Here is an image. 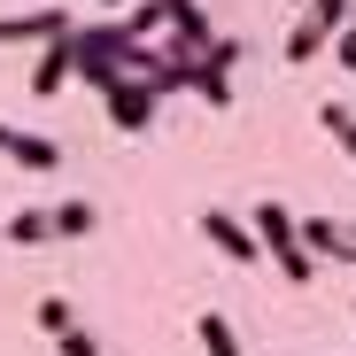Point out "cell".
<instances>
[{
    "mask_svg": "<svg viewBox=\"0 0 356 356\" xmlns=\"http://www.w3.org/2000/svg\"><path fill=\"white\" fill-rule=\"evenodd\" d=\"M348 8H356V0H302V24H294L286 31V63H318V54L341 39V24H348Z\"/></svg>",
    "mask_w": 356,
    "mask_h": 356,
    "instance_id": "1",
    "label": "cell"
},
{
    "mask_svg": "<svg viewBox=\"0 0 356 356\" xmlns=\"http://www.w3.org/2000/svg\"><path fill=\"white\" fill-rule=\"evenodd\" d=\"M294 248L310 264H356V225H333V217H294Z\"/></svg>",
    "mask_w": 356,
    "mask_h": 356,
    "instance_id": "2",
    "label": "cell"
},
{
    "mask_svg": "<svg viewBox=\"0 0 356 356\" xmlns=\"http://www.w3.org/2000/svg\"><path fill=\"white\" fill-rule=\"evenodd\" d=\"M155 108H163V93H155L147 78H116V86H108V124H116V132H147Z\"/></svg>",
    "mask_w": 356,
    "mask_h": 356,
    "instance_id": "3",
    "label": "cell"
},
{
    "mask_svg": "<svg viewBox=\"0 0 356 356\" xmlns=\"http://www.w3.org/2000/svg\"><path fill=\"white\" fill-rule=\"evenodd\" d=\"M202 241H209L217 256H232V264H256V256H264L256 232H248V217H232V209H202Z\"/></svg>",
    "mask_w": 356,
    "mask_h": 356,
    "instance_id": "4",
    "label": "cell"
},
{
    "mask_svg": "<svg viewBox=\"0 0 356 356\" xmlns=\"http://www.w3.org/2000/svg\"><path fill=\"white\" fill-rule=\"evenodd\" d=\"M248 232H256V248L279 264V256H294V209L286 202H256L248 209Z\"/></svg>",
    "mask_w": 356,
    "mask_h": 356,
    "instance_id": "5",
    "label": "cell"
},
{
    "mask_svg": "<svg viewBox=\"0 0 356 356\" xmlns=\"http://www.w3.org/2000/svg\"><path fill=\"white\" fill-rule=\"evenodd\" d=\"M70 16L63 8H31V16H0V47H47V39H63Z\"/></svg>",
    "mask_w": 356,
    "mask_h": 356,
    "instance_id": "6",
    "label": "cell"
},
{
    "mask_svg": "<svg viewBox=\"0 0 356 356\" xmlns=\"http://www.w3.org/2000/svg\"><path fill=\"white\" fill-rule=\"evenodd\" d=\"M0 155L24 163V170H63V147H54L47 132H16V124H0Z\"/></svg>",
    "mask_w": 356,
    "mask_h": 356,
    "instance_id": "7",
    "label": "cell"
},
{
    "mask_svg": "<svg viewBox=\"0 0 356 356\" xmlns=\"http://www.w3.org/2000/svg\"><path fill=\"white\" fill-rule=\"evenodd\" d=\"M63 86H70V31H63V39H47V47H39V63H31V93H39V101H54Z\"/></svg>",
    "mask_w": 356,
    "mask_h": 356,
    "instance_id": "8",
    "label": "cell"
},
{
    "mask_svg": "<svg viewBox=\"0 0 356 356\" xmlns=\"http://www.w3.org/2000/svg\"><path fill=\"white\" fill-rule=\"evenodd\" d=\"M0 241L8 248H39V241H54V225H47V209H16L8 225H0Z\"/></svg>",
    "mask_w": 356,
    "mask_h": 356,
    "instance_id": "9",
    "label": "cell"
},
{
    "mask_svg": "<svg viewBox=\"0 0 356 356\" xmlns=\"http://www.w3.org/2000/svg\"><path fill=\"white\" fill-rule=\"evenodd\" d=\"M47 225H54V241H86V232L101 225V209L93 202H63V209H47Z\"/></svg>",
    "mask_w": 356,
    "mask_h": 356,
    "instance_id": "10",
    "label": "cell"
},
{
    "mask_svg": "<svg viewBox=\"0 0 356 356\" xmlns=\"http://www.w3.org/2000/svg\"><path fill=\"white\" fill-rule=\"evenodd\" d=\"M116 24H124V31H132L140 47H147V39H163V0H132V8L116 16Z\"/></svg>",
    "mask_w": 356,
    "mask_h": 356,
    "instance_id": "11",
    "label": "cell"
},
{
    "mask_svg": "<svg viewBox=\"0 0 356 356\" xmlns=\"http://www.w3.org/2000/svg\"><path fill=\"white\" fill-rule=\"evenodd\" d=\"M186 86H194V93H202L209 108H225V101H232V86H225V70H209V63H186Z\"/></svg>",
    "mask_w": 356,
    "mask_h": 356,
    "instance_id": "12",
    "label": "cell"
},
{
    "mask_svg": "<svg viewBox=\"0 0 356 356\" xmlns=\"http://www.w3.org/2000/svg\"><path fill=\"white\" fill-rule=\"evenodd\" d=\"M202 348H209V356H248L241 341H232V318H217V310L202 318Z\"/></svg>",
    "mask_w": 356,
    "mask_h": 356,
    "instance_id": "13",
    "label": "cell"
},
{
    "mask_svg": "<svg viewBox=\"0 0 356 356\" xmlns=\"http://www.w3.org/2000/svg\"><path fill=\"white\" fill-rule=\"evenodd\" d=\"M70 325H78V310L63 302V294H47V302H39V333H54V341H63Z\"/></svg>",
    "mask_w": 356,
    "mask_h": 356,
    "instance_id": "14",
    "label": "cell"
},
{
    "mask_svg": "<svg viewBox=\"0 0 356 356\" xmlns=\"http://www.w3.org/2000/svg\"><path fill=\"white\" fill-rule=\"evenodd\" d=\"M318 124H325V132H333V140L356 155V116H348V108H333V101H325V108H318Z\"/></svg>",
    "mask_w": 356,
    "mask_h": 356,
    "instance_id": "15",
    "label": "cell"
},
{
    "mask_svg": "<svg viewBox=\"0 0 356 356\" xmlns=\"http://www.w3.org/2000/svg\"><path fill=\"white\" fill-rule=\"evenodd\" d=\"M54 356H101V341H93V333H86V325H70V333H63V341H54Z\"/></svg>",
    "mask_w": 356,
    "mask_h": 356,
    "instance_id": "16",
    "label": "cell"
},
{
    "mask_svg": "<svg viewBox=\"0 0 356 356\" xmlns=\"http://www.w3.org/2000/svg\"><path fill=\"white\" fill-rule=\"evenodd\" d=\"M333 63L356 70V8H348V24H341V39H333Z\"/></svg>",
    "mask_w": 356,
    "mask_h": 356,
    "instance_id": "17",
    "label": "cell"
},
{
    "mask_svg": "<svg viewBox=\"0 0 356 356\" xmlns=\"http://www.w3.org/2000/svg\"><path fill=\"white\" fill-rule=\"evenodd\" d=\"M202 63H209V70H232V63H241V39H209Z\"/></svg>",
    "mask_w": 356,
    "mask_h": 356,
    "instance_id": "18",
    "label": "cell"
},
{
    "mask_svg": "<svg viewBox=\"0 0 356 356\" xmlns=\"http://www.w3.org/2000/svg\"><path fill=\"white\" fill-rule=\"evenodd\" d=\"M101 8H132V0H101Z\"/></svg>",
    "mask_w": 356,
    "mask_h": 356,
    "instance_id": "19",
    "label": "cell"
}]
</instances>
